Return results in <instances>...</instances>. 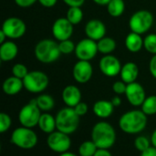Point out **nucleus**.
<instances>
[{"label":"nucleus","instance_id":"nucleus-35","mask_svg":"<svg viewBox=\"0 0 156 156\" xmlns=\"http://www.w3.org/2000/svg\"><path fill=\"white\" fill-rule=\"evenodd\" d=\"M126 88H127V84L125 82H123L122 80L116 81L112 85V91L116 95H118V96H121V95L125 94Z\"/></svg>","mask_w":156,"mask_h":156},{"label":"nucleus","instance_id":"nucleus-9","mask_svg":"<svg viewBox=\"0 0 156 156\" xmlns=\"http://www.w3.org/2000/svg\"><path fill=\"white\" fill-rule=\"evenodd\" d=\"M47 145L51 151L60 154L69 150L71 146V140L69 134L57 130L48 134L47 138Z\"/></svg>","mask_w":156,"mask_h":156},{"label":"nucleus","instance_id":"nucleus-19","mask_svg":"<svg viewBox=\"0 0 156 156\" xmlns=\"http://www.w3.org/2000/svg\"><path fill=\"white\" fill-rule=\"evenodd\" d=\"M114 106L112 103V101L109 100H98L93 104L92 111L93 113L100 119H107L110 118L113 111H114Z\"/></svg>","mask_w":156,"mask_h":156},{"label":"nucleus","instance_id":"nucleus-38","mask_svg":"<svg viewBox=\"0 0 156 156\" xmlns=\"http://www.w3.org/2000/svg\"><path fill=\"white\" fill-rule=\"evenodd\" d=\"M149 71L151 75L156 79V54L153 55L149 62Z\"/></svg>","mask_w":156,"mask_h":156},{"label":"nucleus","instance_id":"nucleus-22","mask_svg":"<svg viewBox=\"0 0 156 156\" xmlns=\"http://www.w3.org/2000/svg\"><path fill=\"white\" fill-rule=\"evenodd\" d=\"M124 44L126 49L133 53L140 51L144 48V39L142 35L133 31H131L125 38Z\"/></svg>","mask_w":156,"mask_h":156},{"label":"nucleus","instance_id":"nucleus-30","mask_svg":"<svg viewBox=\"0 0 156 156\" xmlns=\"http://www.w3.org/2000/svg\"><path fill=\"white\" fill-rule=\"evenodd\" d=\"M144 48L151 54H156V33L148 34L144 39Z\"/></svg>","mask_w":156,"mask_h":156},{"label":"nucleus","instance_id":"nucleus-25","mask_svg":"<svg viewBox=\"0 0 156 156\" xmlns=\"http://www.w3.org/2000/svg\"><path fill=\"white\" fill-rule=\"evenodd\" d=\"M36 102L39 109L43 112H48L55 107V100L48 94H39L36 98Z\"/></svg>","mask_w":156,"mask_h":156},{"label":"nucleus","instance_id":"nucleus-44","mask_svg":"<svg viewBox=\"0 0 156 156\" xmlns=\"http://www.w3.org/2000/svg\"><path fill=\"white\" fill-rule=\"evenodd\" d=\"M92 1L99 6H107L111 0H92Z\"/></svg>","mask_w":156,"mask_h":156},{"label":"nucleus","instance_id":"nucleus-29","mask_svg":"<svg viewBox=\"0 0 156 156\" xmlns=\"http://www.w3.org/2000/svg\"><path fill=\"white\" fill-rule=\"evenodd\" d=\"M98 150L97 145L92 140L83 142L79 147V155L80 156H93Z\"/></svg>","mask_w":156,"mask_h":156},{"label":"nucleus","instance_id":"nucleus-5","mask_svg":"<svg viewBox=\"0 0 156 156\" xmlns=\"http://www.w3.org/2000/svg\"><path fill=\"white\" fill-rule=\"evenodd\" d=\"M37 133L31 128L24 126L14 130L10 137L11 143L23 150H30L34 148L37 144Z\"/></svg>","mask_w":156,"mask_h":156},{"label":"nucleus","instance_id":"nucleus-43","mask_svg":"<svg viewBox=\"0 0 156 156\" xmlns=\"http://www.w3.org/2000/svg\"><path fill=\"white\" fill-rule=\"evenodd\" d=\"M112 101V103L113 104V106L116 108V107H120L121 106V104H122V98L118 96V95H116L114 97H112V99L111 100Z\"/></svg>","mask_w":156,"mask_h":156},{"label":"nucleus","instance_id":"nucleus-20","mask_svg":"<svg viewBox=\"0 0 156 156\" xmlns=\"http://www.w3.org/2000/svg\"><path fill=\"white\" fill-rule=\"evenodd\" d=\"M18 53V47L12 40H5L0 45V60L3 63L13 61Z\"/></svg>","mask_w":156,"mask_h":156},{"label":"nucleus","instance_id":"nucleus-8","mask_svg":"<svg viewBox=\"0 0 156 156\" xmlns=\"http://www.w3.org/2000/svg\"><path fill=\"white\" fill-rule=\"evenodd\" d=\"M42 111L37 105L36 99L30 100L27 104L23 106L18 113V121L21 126L31 128L37 126Z\"/></svg>","mask_w":156,"mask_h":156},{"label":"nucleus","instance_id":"nucleus-18","mask_svg":"<svg viewBox=\"0 0 156 156\" xmlns=\"http://www.w3.org/2000/svg\"><path fill=\"white\" fill-rule=\"evenodd\" d=\"M121 80L125 82L127 85L136 82L139 76V67L135 63L128 62L122 66L120 73Z\"/></svg>","mask_w":156,"mask_h":156},{"label":"nucleus","instance_id":"nucleus-26","mask_svg":"<svg viewBox=\"0 0 156 156\" xmlns=\"http://www.w3.org/2000/svg\"><path fill=\"white\" fill-rule=\"evenodd\" d=\"M106 6L109 15L112 17H119L125 11L124 0H111Z\"/></svg>","mask_w":156,"mask_h":156},{"label":"nucleus","instance_id":"nucleus-27","mask_svg":"<svg viewBox=\"0 0 156 156\" xmlns=\"http://www.w3.org/2000/svg\"><path fill=\"white\" fill-rule=\"evenodd\" d=\"M66 17L72 25H78L83 19V11L80 6H70L66 13Z\"/></svg>","mask_w":156,"mask_h":156},{"label":"nucleus","instance_id":"nucleus-24","mask_svg":"<svg viewBox=\"0 0 156 156\" xmlns=\"http://www.w3.org/2000/svg\"><path fill=\"white\" fill-rule=\"evenodd\" d=\"M97 46H98L99 52H101L103 55H107V54H112L115 51L117 47V43L113 38L105 36L97 41Z\"/></svg>","mask_w":156,"mask_h":156},{"label":"nucleus","instance_id":"nucleus-46","mask_svg":"<svg viewBox=\"0 0 156 156\" xmlns=\"http://www.w3.org/2000/svg\"><path fill=\"white\" fill-rule=\"evenodd\" d=\"M6 38H7L6 35H5V32L1 29V30H0V44L4 43V42L5 41V39H6Z\"/></svg>","mask_w":156,"mask_h":156},{"label":"nucleus","instance_id":"nucleus-31","mask_svg":"<svg viewBox=\"0 0 156 156\" xmlns=\"http://www.w3.org/2000/svg\"><path fill=\"white\" fill-rule=\"evenodd\" d=\"M58 48H59L61 54L69 55V54H71L72 52L75 51L76 44L70 39L58 41Z\"/></svg>","mask_w":156,"mask_h":156},{"label":"nucleus","instance_id":"nucleus-10","mask_svg":"<svg viewBox=\"0 0 156 156\" xmlns=\"http://www.w3.org/2000/svg\"><path fill=\"white\" fill-rule=\"evenodd\" d=\"M1 29L10 40H17L22 38L27 30L24 20L16 17H10L4 20Z\"/></svg>","mask_w":156,"mask_h":156},{"label":"nucleus","instance_id":"nucleus-6","mask_svg":"<svg viewBox=\"0 0 156 156\" xmlns=\"http://www.w3.org/2000/svg\"><path fill=\"white\" fill-rule=\"evenodd\" d=\"M24 88L32 94H41L48 86L49 79L42 71H31L23 79Z\"/></svg>","mask_w":156,"mask_h":156},{"label":"nucleus","instance_id":"nucleus-21","mask_svg":"<svg viewBox=\"0 0 156 156\" xmlns=\"http://www.w3.org/2000/svg\"><path fill=\"white\" fill-rule=\"evenodd\" d=\"M24 88L23 80L17 78L14 75L7 77L2 85L3 92L7 96H15L17 95Z\"/></svg>","mask_w":156,"mask_h":156},{"label":"nucleus","instance_id":"nucleus-40","mask_svg":"<svg viewBox=\"0 0 156 156\" xmlns=\"http://www.w3.org/2000/svg\"><path fill=\"white\" fill-rule=\"evenodd\" d=\"M37 2H38L42 6L49 8V7H53V6L57 4L58 0H37Z\"/></svg>","mask_w":156,"mask_h":156},{"label":"nucleus","instance_id":"nucleus-34","mask_svg":"<svg viewBox=\"0 0 156 156\" xmlns=\"http://www.w3.org/2000/svg\"><path fill=\"white\" fill-rule=\"evenodd\" d=\"M12 124V120L10 118V116L5 112L0 113V132L1 133H5L6 132Z\"/></svg>","mask_w":156,"mask_h":156},{"label":"nucleus","instance_id":"nucleus-36","mask_svg":"<svg viewBox=\"0 0 156 156\" xmlns=\"http://www.w3.org/2000/svg\"><path fill=\"white\" fill-rule=\"evenodd\" d=\"M73 108H74L75 112H76L80 117L85 116V115L88 113V110H89L88 105H87L85 102H82V101H80L78 105H76Z\"/></svg>","mask_w":156,"mask_h":156},{"label":"nucleus","instance_id":"nucleus-14","mask_svg":"<svg viewBox=\"0 0 156 156\" xmlns=\"http://www.w3.org/2000/svg\"><path fill=\"white\" fill-rule=\"evenodd\" d=\"M93 67L90 61L79 60L73 66L72 75L74 80L81 85L87 84L92 77Z\"/></svg>","mask_w":156,"mask_h":156},{"label":"nucleus","instance_id":"nucleus-7","mask_svg":"<svg viewBox=\"0 0 156 156\" xmlns=\"http://www.w3.org/2000/svg\"><path fill=\"white\" fill-rule=\"evenodd\" d=\"M154 15L148 10L142 9L132 15L129 19V27L131 31L143 35L150 30L154 25Z\"/></svg>","mask_w":156,"mask_h":156},{"label":"nucleus","instance_id":"nucleus-39","mask_svg":"<svg viewBox=\"0 0 156 156\" xmlns=\"http://www.w3.org/2000/svg\"><path fill=\"white\" fill-rule=\"evenodd\" d=\"M64 4H66L69 7L70 6H82L85 3V0H62Z\"/></svg>","mask_w":156,"mask_h":156},{"label":"nucleus","instance_id":"nucleus-1","mask_svg":"<svg viewBox=\"0 0 156 156\" xmlns=\"http://www.w3.org/2000/svg\"><path fill=\"white\" fill-rule=\"evenodd\" d=\"M147 115L141 109L129 110L123 113L119 120V127L124 133L138 134L147 126Z\"/></svg>","mask_w":156,"mask_h":156},{"label":"nucleus","instance_id":"nucleus-32","mask_svg":"<svg viewBox=\"0 0 156 156\" xmlns=\"http://www.w3.org/2000/svg\"><path fill=\"white\" fill-rule=\"evenodd\" d=\"M11 73H12V75L23 80L29 72H28L27 67L25 64H23V63H16V64L13 65Z\"/></svg>","mask_w":156,"mask_h":156},{"label":"nucleus","instance_id":"nucleus-3","mask_svg":"<svg viewBox=\"0 0 156 156\" xmlns=\"http://www.w3.org/2000/svg\"><path fill=\"white\" fill-rule=\"evenodd\" d=\"M34 54L38 62L48 64L56 62L60 57L61 52L58 48V43L56 40L44 39L36 44Z\"/></svg>","mask_w":156,"mask_h":156},{"label":"nucleus","instance_id":"nucleus-45","mask_svg":"<svg viewBox=\"0 0 156 156\" xmlns=\"http://www.w3.org/2000/svg\"><path fill=\"white\" fill-rule=\"evenodd\" d=\"M150 140H151L152 145L156 148V129L154 131V132L152 133V136H151V139Z\"/></svg>","mask_w":156,"mask_h":156},{"label":"nucleus","instance_id":"nucleus-4","mask_svg":"<svg viewBox=\"0 0 156 156\" xmlns=\"http://www.w3.org/2000/svg\"><path fill=\"white\" fill-rule=\"evenodd\" d=\"M80 117L73 108L66 107L61 108L56 115L57 130L69 135L74 133L80 126Z\"/></svg>","mask_w":156,"mask_h":156},{"label":"nucleus","instance_id":"nucleus-12","mask_svg":"<svg viewBox=\"0 0 156 156\" xmlns=\"http://www.w3.org/2000/svg\"><path fill=\"white\" fill-rule=\"evenodd\" d=\"M51 31L53 37L58 41L69 40L74 32V25H72L66 17H58L54 21Z\"/></svg>","mask_w":156,"mask_h":156},{"label":"nucleus","instance_id":"nucleus-15","mask_svg":"<svg viewBox=\"0 0 156 156\" xmlns=\"http://www.w3.org/2000/svg\"><path fill=\"white\" fill-rule=\"evenodd\" d=\"M128 102L133 107H141L146 98V93L144 86L138 82H133L127 85L124 94Z\"/></svg>","mask_w":156,"mask_h":156},{"label":"nucleus","instance_id":"nucleus-33","mask_svg":"<svg viewBox=\"0 0 156 156\" xmlns=\"http://www.w3.org/2000/svg\"><path fill=\"white\" fill-rule=\"evenodd\" d=\"M151 144H152L151 140H149L145 136H138L134 140V146H135L136 150H138L141 153L147 150L148 148H150Z\"/></svg>","mask_w":156,"mask_h":156},{"label":"nucleus","instance_id":"nucleus-41","mask_svg":"<svg viewBox=\"0 0 156 156\" xmlns=\"http://www.w3.org/2000/svg\"><path fill=\"white\" fill-rule=\"evenodd\" d=\"M141 156H156V148L151 146L147 150L141 153Z\"/></svg>","mask_w":156,"mask_h":156},{"label":"nucleus","instance_id":"nucleus-28","mask_svg":"<svg viewBox=\"0 0 156 156\" xmlns=\"http://www.w3.org/2000/svg\"><path fill=\"white\" fill-rule=\"evenodd\" d=\"M142 110L147 115V116H153L156 114V96L152 95L149 97H146L144 99L143 105L141 106Z\"/></svg>","mask_w":156,"mask_h":156},{"label":"nucleus","instance_id":"nucleus-37","mask_svg":"<svg viewBox=\"0 0 156 156\" xmlns=\"http://www.w3.org/2000/svg\"><path fill=\"white\" fill-rule=\"evenodd\" d=\"M16 5L18 6L19 7H23V8H26V7H29L31 6H33L37 0H14Z\"/></svg>","mask_w":156,"mask_h":156},{"label":"nucleus","instance_id":"nucleus-23","mask_svg":"<svg viewBox=\"0 0 156 156\" xmlns=\"http://www.w3.org/2000/svg\"><path fill=\"white\" fill-rule=\"evenodd\" d=\"M37 126L42 132L50 134L57 130L56 117H53L48 112H44L40 116Z\"/></svg>","mask_w":156,"mask_h":156},{"label":"nucleus","instance_id":"nucleus-17","mask_svg":"<svg viewBox=\"0 0 156 156\" xmlns=\"http://www.w3.org/2000/svg\"><path fill=\"white\" fill-rule=\"evenodd\" d=\"M61 97L62 101L67 107L74 108L81 101V91L78 86L74 85H69L63 88Z\"/></svg>","mask_w":156,"mask_h":156},{"label":"nucleus","instance_id":"nucleus-47","mask_svg":"<svg viewBox=\"0 0 156 156\" xmlns=\"http://www.w3.org/2000/svg\"><path fill=\"white\" fill-rule=\"evenodd\" d=\"M59 156H78L77 154H72V153H69V151L68 152H66V153H63V154H60Z\"/></svg>","mask_w":156,"mask_h":156},{"label":"nucleus","instance_id":"nucleus-42","mask_svg":"<svg viewBox=\"0 0 156 156\" xmlns=\"http://www.w3.org/2000/svg\"><path fill=\"white\" fill-rule=\"evenodd\" d=\"M93 156H112V154H111V152L109 151V149L98 148V150L96 151L95 154Z\"/></svg>","mask_w":156,"mask_h":156},{"label":"nucleus","instance_id":"nucleus-2","mask_svg":"<svg viewBox=\"0 0 156 156\" xmlns=\"http://www.w3.org/2000/svg\"><path fill=\"white\" fill-rule=\"evenodd\" d=\"M90 136L98 148L110 149L116 143L115 129L107 121L97 122L91 130Z\"/></svg>","mask_w":156,"mask_h":156},{"label":"nucleus","instance_id":"nucleus-11","mask_svg":"<svg viewBox=\"0 0 156 156\" xmlns=\"http://www.w3.org/2000/svg\"><path fill=\"white\" fill-rule=\"evenodd\" d=\"M74 52L79 60L90 61L95 58V56L99 52L97 41L90 38L83 39L76 44Z\"/></svg>","mask_w":156,"mask_h":156},{"label":"nucleus","instance_id":"nucleus-13","mask_svg":"<svg viewBox=\"0 0 156 156\" xmlns=\"http://www.w3.org/2000/svg\"><path fill=\"white\" fill-rule=\"evenodd\" d=\"M122 66L120 60L112 54L103 55L99 62L100 71L107 77H115L120 74Z\"/></svg>","mask_w":156,"mask_h":156},{"label":"nucleus","instance_id":"nucleus-16","mask_svg":"<svg viewBox=\"0 0 156 156\" xmlns=\"http://www.w3.org/2000/svg\"><path fill=\"white\" fill-rule=\"evenodd\" d=\"M84 31L87 38L98 41L103 37H105L106 26L104 22L100 19H90L86 23Z\"/></svg>","mask_w":156,"mask_h":156}]
</instances>
